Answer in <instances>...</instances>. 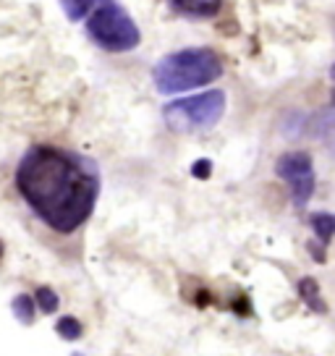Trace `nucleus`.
I'll use <instances>...</instances> for the list:
<instances>
[{"mask_svg":"<svg viewBox=\"0 0 335 356\" xmlns=\"http://www.w3.org/2000/svg\"><path fill=\"white\" fill-rule=\"evenodd\" d=\"M92 8H94V3H71V0H65L63 3V11L68 14L71 21H81V19H87L92 14Z\"/></svg>","mask_w":335,"mask_h":356,"instance_id":"nucleus-12","label":"nucleus"},{"mask_svg":"<svg viewBox=\"0 0 335 356\" xmlns=\"http://www.w3.org/2000/svg\"><path fill=\"white\" fill-rule=\"evenodd\" d=\"M220 74H223V61L218 53L207 48H189L165 55L152 71V81L160 94H176L194 87H205L210 81L220 79Z\"/></svg>","mask_w":335,"mask_h":356,"instance_id":"nucleus-2","label":"nucleus"},{"mask_svg":"<svg viewBox=\"0 0 335 356\" xmlns=\"http://www.w3.org/2000/svg\"><path fill=\"white\" fill-rule=\"evenodd\" d=\"M275 173L291 184V197L298 207H304L314 194V173H312V158L307 152H285L278 158Z\"/></svg>","mask_w":335,"mask_h":356,"instance_id":"nucleus-5","label":"nucleus"},{"mask_svg":"<svg viewBox=\"0 0 335 356\" xmlns=\"http://www.w3.org/2000/svg\"><path fill=\"white\" fill-rule=\"evenodd\" d=\"M307 247H309V254L314 257V260H317V262H325V260H327V257H325V251H323V247H317L314 241H309Z\"/></svg>","mask_w":335,"mask_h":356,"instance_id":"nucleus-14","label":"nucleus"},{"mask_svg":"<svg viewBox=\"0 0 335 356\" xmlns=\"http://www.w3.org/2000/svg\"><path fill=\"white\" fill-rule=\"evenodd\" d=\"M192 176L199 178V181H207V178L212 176V163H210V160H196L192 165Z\"/></svg>","mask_w":335,"mask_h":356,"instance_id":"nucleus-13","label":"nucleus"},{"mask_svg":"<svg viewBox=\"0 0 335 356\" xmlns=\"http://www.w3.org/2000/svg\"><path fill=\"white\" fill-rule=\"evenodd\" d=\"M11 309H13V317H16L21 325H32L34 317H37V306L32 302V296H26V293H19V296L13 299Z\"/></svg>","mask_w":335,"mask_h":356,"instance_id":"nucleus-8","label":"nucleus"},{"mask_svg":"<svg viewBox=\"0 0 335 356\" xmlns=\"http://www.w3.org/2000/svg\"><path fill=\"white\" fill-rule=\"evenodd\" d=\"M0 257H3V244H0Z\"/></svg>","mask_w":335,"mask_h":356,"instance_id":"nucleus-15","label":"nucleus"},{"mask_svg":"<svg viewBox=\"0 0 335 356\" xmlns=\"http://www.w3.org/2000/svg\"><path fill=\"white\" fill-rule=\"evenodd\" d=\"M58 296H55V291L52 289H37V306L42 309V315H52V312H58Z\"/></svg>","mask_w":335,"mask_h":356,"instance_id":"nucleus-11","label":"nucleus"},{"mask_svg":"<svg viewBox=\"0 0 335 356\" xmlns=\"http://www.w3.org/2000/svg\"><path fill=\"white\" fill-rule=\"evenodd\" d=\"M100 186L97 163L61 147L34 145L16 168L19 194L58 233H74L90 220Z\"/></svg>","mask_w":335,"mask_h":356,"instance_id":"nucleus-1","label":"nucleus"},{"mask_svg":"<svg viewBox=\"0 0 335 356\" xmlns=\"http://www.w3.org/2000/svg\"><path fill=\"white\" fill-rule=\"evenodd\" d=\"M312 228H314V233L323 238V244H330V238H333V228H335V220L333 215H327V212H317V215H312Z\"/></svg>","mask_w":335,"mask_h":356,"instance_id":"nucleus-9","label":"nucleus"},{"mask_svg":"<svg viewBox=\"0 0 335 356\" xmlns=\"http://www.w3.org/2000/svg\"><path fill=\"white\" fill-rule=\"evenodd\" d=\"M298 296H301L304 304H307L309 309H314V312H320V315L327 312L325 302L320 299V286H317L314 278H301V280H298Z\"/></svg>","mask_w":335,"mask_h":356,"instance_id":"nucleus-6","label":"nucleus"},{"mask_svg":"<svg viewBox=\"0 0 335 356\" xmlns=\"http://www.w3.org/2000/svg\"><path fill=\"white\" fill-rule=\"evenodd\" d=\"M55 330H58V335H61L63 341H79L81 333H84V328H81V322H79L77 317H61Z\"/></svg>","mask_w":335,"mask_h":356,"instance_id":"nucleus-10","label":"nucleus"},{"mask_svg":"<svg viewBox=\"0 0 335 356\" xmlns=\"http://www.w3.org/2000/svg\"><path fill=\"white\" fill-rule=\"evenodd\" d=\"M225 113V92L223 90H210V92L183 97L176 103H168L163 107L165 126L176 134L202 132L212 129Z\"/></svg>","mask_w":335,"mask_h":356,"instance_id":"nucleus-4","label":"nucleus"},{"mask_svg":"<svg viewBox=\"0 0 335 356\" xmlns=\"http://www.w3.org/2000/svg\"><path fill=\"white\" fill-rule=\"evenodd\" d=\"M173 11L186 16H199V19H210V16H218L220 3H181V0H173L170 3Z\"/></svg>","mask_w":335,"mask_h":356,"instance_id":"nucleus-7","label":"nucleus"},{"mask_svg":"<svg viewBox=\"0 0 335 356\" xmlns=\"http://www.w3.org/2000/svg\"><path fill=\"white\" fill-rule=\"evenodd\" d=\"M71 356H84V354H79V351H77V354H71Z\"/></svg>","mask_w":335,"mask_h":356,"instance_id":"nucleus-16","label":"nucleus"},{"mask_svg":"<svg viewBox=\"0 0 335 356\" xmlns=\"http://www.w3.org/2000/svg\"><path fill=\"white\" fill-rule=\"evenodd\" d=\"M87 34L90 40L108 53H129L142 42V32L121 3H94L87 16Z\"/></svg>","mask_w":335,"mask_h":356,"instance_id":"nucleus-3","label":"nucleus"}]
</instances>
